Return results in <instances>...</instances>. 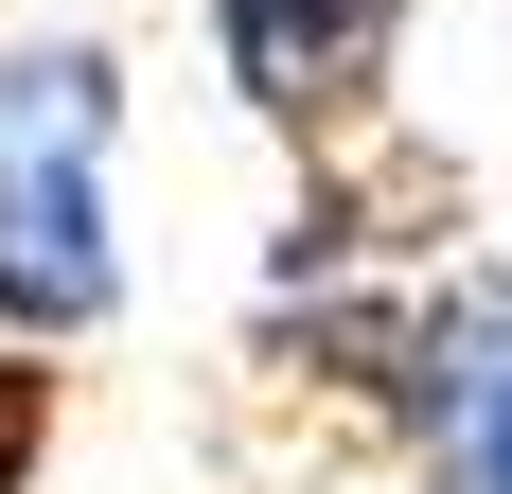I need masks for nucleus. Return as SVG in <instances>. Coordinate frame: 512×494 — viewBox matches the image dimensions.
Segmentation results:
<instances>
[{"instance_id":"nucleus-1","label":"nucleus","mask_w":512,"mask_h":494,"mask_svg":"<svg viewBox=\"0 0 512 494\" xmlns=\"http://www.w3.org/2000/svg\"><path fill=\"white\" fill-rule=\"evenodd\" d=\"M106 159H124V53L106 36H0V336L18 353H89L124 318Z\"/></svg>"},{"instance_id":"nucleus-4","label":"nucleus","mask_w":512,"mask_h":494,"mask_svg":"<svg viewBox=\"0 0 512 494\" xmlns=\"http://www.w3.org/2000/svg\"><path fill=\"white\" fill-rule=\"evenodd\" d=\"M53 424H71V371L0 336V494H36V477H53Z\"/></svg>"},{"instance_id":"nucleus-2","label":"nucleus","mask_w":512,"mask_h":494,"mask_svg":"<svg viewBox=\"0 0 512 494\" xmlns=\"http://www.w3.org/2000/svg\"><path fill=\"white\" fill-rule=\"evenodd\" d=\"M371 442L407 459L424 494H512V265H460V247L424 265Z\"/></svg>"},{"instance_id":"nucleus-3","label":"nucleus","mask_w":512,"mask_h":494,"mask_svg":"<svg viewBox=\"0 0 512 494\" xmlns=\"http://www.w3.org/2000/svg\"><path fill=\"white\" fill-rule=\"evenodd\" d=\"M212 71H230V106H248L265 142L336 159L389 106V53H407V0H195Z\"/></svg>"}]
</instances>
